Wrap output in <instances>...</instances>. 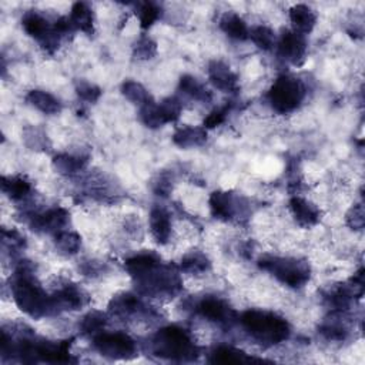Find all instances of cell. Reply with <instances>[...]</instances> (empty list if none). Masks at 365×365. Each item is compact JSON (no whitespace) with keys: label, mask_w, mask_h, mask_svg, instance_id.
<instances>
[{"label":"cell","mask_w":365,"mask_h":365,"mask_svg":"<svg viewBox=\"0 0 365 365\" xmlns=\"http://www.w3.org/2000/svg\"><path fill=\"white\" fill-rule=\"evenodd\" d=\"M10 291L17 307L31 318L53 315L50 295L43 289L30 261H19L11 278Z\"/></svg>","instance_id":"cell-1"},{"label":"cell","mask_w":365,"mask_h":365,"mask_svg":"<svg viewBox=\"0 0 365 365\" xmlns=\"http://www.w3.org/2000/svg\"><path fill=\"white\" fill-rule=\"evenodd\" d=\"M240 322L245 332L264 346L281 344L287 341L291 334L288 321L271 311L248 309L241 314Z\"/></svg>","instance_id":"cell-2"},{"label":"cell","mask_w":365,"mask_h":365,"mask_svg":"<svg viewBox=\"0 0 365 365\" xmlns=\"http://www.w3.org/2000/svg\"><path fill=\"white\" fill-rule=\"evenodd\" d=\"M153 351L155 355L171 361H190L198 355L197 345L188 331L177 325L161 328L154 335Z\"/></svg>","instance_id":"cell-3"},{"label":"cell","mask_w":365,"mask_h":365,"mask_svg":"<svg viewBox=\"0 0 365 365\" xmlns=\"http://www.w3.org/2000/svg\"><path fill=\"white\" fill-rule=\"evenodd\" d=\"M137 291L145 297H174L182 289L178 272L163 262L133 278Z\"/></svg>","instance_id":"cell-4"},{"label":"cell","mask_w":365,"mask_h":365,"mask_svg":"<svg viewBox=\"0 0 365 365\" xmlns=\"http://www.w3.org/2000/svg\"><path fill=\"white\" fill-rule=\"evenodd\" d=\"M258 267L289 288H301L311 278L309 264L294 257L265 255L258 259Z\"/></svg>","instance_id":"cell-5"},{"label":"cell","mask_w":365,"mask_h":365,"mask_svg":"<svg viewBox=\"0 0 365 365\" xmlns=\"http://www.w3.org/2000/svg\"><path fill=\"white\" fill-rule=\"evenodd\" d=\"M305 96L307 88L302 80L291 74H282L269 87L267 100L275 113L288 114L302 104Z\"/></svg>","instance_id":"cell-6"},{"label":"cell","mask_w":365,"mask_h":365,"mask_svg":"<svg viewBox=\"0 0 365 365\" xmlns=\"http://www.w3.org/2000/svg\"><path fill=\"white\" fill-rule=\"evenodd\" d=\"M21 27L46 53L51 54L57 50L61 37L57 34L54 23L38 10H27L21 17Z\"/></svg>","instance_id":"cell-7"},{"label":"cell","mask_w":365,"mask_h":365,"mask_svg":"<svg viewBox=\"0 0 365 365\" xmlns=\"http://www.w3.org/2000/svg\"><path fill=\"white\" fill-rule=\"evenodd\" d=\"M211 215L220 221H235L247 218L248 202L240 194L231 191H214L208 198Z\"/></svg>","instance_id":"cell-8"},{"label":"cell","mask_w":365,"mask_h":365,"mask_svg":"<svg viewBox=\"0 0 365 365\" xmlns=\"http://www.w3.org/2000/svg\"><path fill=\"white\" fill-rule=\"evenodd\" d=\"M93 346L103 356L110 359H127L137 351L134 339L128 334L120 331L108 332L103 329L93 336Z\"/></svg>","instance_id":"cell-9"},{"label":"cell","mask_w":365,"mask_h":365,"mask_svg":"<svg viewBox=\"0 0 365 365\" xmlns=\"http://www.w3.org/2000/svg\"><path fill=\"white\" fill-rule=\"evenodd\" d=\"M181 103L177 97H167L160 103L154 100L140 107V118L148 128H160L168 123H175L181 114Z\"/></svg>","instance_id":"cell-10"},{"label":"cell","mask_w":365,"mask_h":365,"mask_svg":"<svg viewBox=\"0 0 365 365\" xmlns=\"http://www.w3.org/2000/svg\"><path fill=\"white\" fill-rule=\"evenodd\" d=\"M194 309L207 321L222 327H230L237 318L232 307L225 299L215 295H204L195 302Z\"/></svg>","instance_id":"cell-11"},{"label":"cell","mask_w":365,"mask_h":365,"mask_svg":"<svg viewBox=\"0 0 365 365\" xmlns=\"http://www.w3.org/2000/svg\"><path fill=\"white\" fill-rule=\"evenodd\" d=\"M70 222V212L63 207H53L44 211L31 212L29 217V225L36 232L53 234L66 230Z\"/></svg>","instance_id":"cell-12"},{"label":"cell","mask_w":365,"mask_h":365,"mask_svg":"<svg viewBox=\"0 0 365 365\" xmlns=\"http://www.w3.org/2000/svg\"><path fill=\"white\" fill-rule=\"evenodd\" d=\"M277 51L285 61L299 66L304 63L307 56V41L305 37L294 30H284L277 38Z\"/></svg>","instance_id":"cell-13"},{"label":"cell","mask_w":365,"mask_h":365,"mask_svg":"<svg viewBox=\"0 0 365 365\" xmlns=\"http://www.w3.org/2000/svg\"><path fill=\"white\" fill-rule=\"evenodd\" d=\"M53 314L61 311H76L88 302L87 292L76 284H66L50 295Z\"/></svg>","instance_id":"cell-14"},{"label":"cell","mask_w":365,"mask_h":365,"mask_svg":"<svg viewBox=\"0 0 365 365\" xmlns=\"http://www.w3.org/2000/svg\"><path fill=\"white\" fill-rule=\"evenodd\" d=\"M207 73L212 86L224 93H235L240 87L238 76L227 63L221 60L210 61Z\"/></svg>","instance_id":"cell-15"},{"label":"cell","mask_w":365,"mask_h":365,"mask_svg":"<svg viewBox=\"0 0 365 365\" xmlns=\"http://www.w3.org/2000/svg\"><path fill=\"white\" fill-rule=\"evenodd\" d=\"M108 311L111 315L118 318H130L135 315H143L148 312V308L144 305L141 298L131 292H123L115 295L110 304Z\"/></svg>","instance_id":"cell-16"},{"label":"cell","mask_w":365,"mask_h":365,"mask_svg":"<svg viewBox=\"0 0 365 365\" xmlns=\"http://www.w3.org/2000/svg\"><path fill=\"white\" fill-rule=\"evenodd\" d=\"M289 211L295 222L302 228H309L317 225L321 218L319 208L314 202L299 195H294L289 198Z\"/></svg>","instance_id":"cell-17"},{"label":"cell","mask_w":365,"mask_h":365,"mask_svg":"<svg viewBox=\"0 0 365 365\" xmlns=\"http://www.w3.org/2000/svg\"><path fill=\"white\" fill-rule=\"evenodd\" d=\"M148 225H150V232H151V235H153V238L155 240L157 244L165 245L170 241V237H171V217H170V212L164 207L155 204L150 210Z\"/></svg>","instance_id":"cell-18"},{"label":"cell","mask_w":365,"mask_h":365,"mask_svg":"<svg viewBox=\"0 0 365 365\" xmlns=\"http://www.w3.org/2000/svg\"><path fill=\"white\" fill-rule=\"evenodd\" d=\"M88 164V158L83 154H71V153H60L56 154L51 160L53 168L66 177H74L86 170Z\"/></svg>","instance_id":"cell-19"},{"label":"cell","mask_w":365,"mask_h":365,"mask_svg":"<svg viewBox=\"0 0 365 365\" xmlns=\"http://www.w3.org/2000/svg\"><path fill=\"white\" fill-rule=\"evenodd\" d=\"M207 141V130L200 125L184 124L175 128L173 134V143L180 148L200 147Z\"/></svg>","instance_id":"cell-20"},{"label":"cell","mask_w":365,"mask_h":365,"mask_svg":"<svg viewBox=\"0 0 365 365\" xmlns=\"http://www.w3.org/2000/svg\"><path fill=\"white\" fill-rule=\"evenodd\" d=\"M1 190L3 192L16 202L26 201L33 194L31 182L23 175H3L1 177Z\"/></svg>","instance_id":"cell-21"},{"label":"cell","mask_w":365,"mask_h":365,"mask_svg":"<svg viewBox=\"0 0 365 365\" xmlns=\"http://www.w3.org/2000/svg\"><path fill=\"white\" fill-rule=\"evenodd\" d=\"M289 21L294 31L305 36L314 30L317 24V14L308 4L299 3L289 9Z\"/></svg>","instance_id":"cell-22"},{"label":"cell","mask_w":365,"mask_h":365,"mask_svg":"<svg viewBox=\"0 0 365 365\" xmlns=\"http://www.w3.org/2000/svg\"><path fill=\"white\" fill-rule=\"evenodd\" d=\"M218 26L221 31L232 40L244 41L250 37V27L247 26L245 20L234 11L222 13L218 20Z\"/></svg>","instance_id":"cell-23"},{"label":"cell","mask_w":365,"mask_h":365,"mask_svg":"<svg viewBox=\"0 0 365 365\" xmlns=\"http://www.w3.org/2000/svg\"><path fill=\"white\" fill-rule=\"evenodd\" d=\"M24 98H26L27 104H30L31 107H34L36 110H38L40 113L47 114V115L58 114L63 108L61 101L56 96H53L48 91L40 90V88L30 90Z\"/></svg>","instance_id":"cell-24"},{"label":"cell","mask_w":365,"mask_h":365,"mask_svg":"<svg viewBox=\"0 0 365 365\" xmlns=\"http://www.w3.org/2000/svg\"><path fill=\"white\" fill-rule=\"evenodd\" d=\"M68 20L74 30H80L81 33L91 36L94 33V13L88 3L77 1L71 6Z\"/></svg>","instance_id":"cell-25"},{"label":"cell","mask_w":365,"mask_h":365,"mask_svg":"<svg viewBox=\"0 0 365 365\" xmlns=\"http://www.w3.org/2000/svg\"><path fill=\"white\" fill-rule=\"evenodd\" d=\"M342 312L334 311L331 317L324 319V322L319 325V334L328 339V341H345L349 336V327L341 317Z\"/></svg>","instance_id":"cell-26"},{"label":"cell","mask_w":365,"mask_h":365,"mask_svg":"<svg viewBox=\"0 0 365 365\" xmlns=\"http://www.w3.org/2000/svg\"><path fill=\"white\" fill-rule=\"evenodd\" d=\"M178 88L190 98L200 103H210L212 100V93L194 76L182 74L178 81Z\"/></svg>","instance_id":"cell-27"},{"label":"cell","mask_w":365,"mask_h":365,"mask_svg":"<svg viewBox=\"0 0 365 365\" xmlns=\"http://www.w3.org/2000/svg\"><path fill=\"white\" fill-rule=\"evenodd\" d=\"M160 262H161V258L155 252L144 251V252H138V254L128 257L124 262V267H125L127 272L130 274V277L135 278L140 274L145 272L147 269L155 267Z\"/></svg>","instance_id":"cell-28"},{"label":"cell","mask_w":365,"mask_h":365,"mask_svg":"<svg viewBox=\"0 0 365 365\" xmlns=\"http://www.w3.org/2000/svg\"><path fill=\"white\" fill-rule=\"evenodd\" d=\"M211 268V261L205 252L200 250H192L182 255L180 261V269L190 275H200Z\"/></svg>","instance_id":"cell-29"},{"label":"cell","mask_w":365,"mask_h":365,"mask_svg":"<svg viewBox=\"0 0 365 365\" xmlns=\"http://www.w3.org/2000/svg\"><path fill=\"white\" fill-rule=\"evenodd\" d=\"M56 250L66 257L76 255L81 248V237L70 230H63L54 235Z\"/></svg>","instance_id":"cell-30"},{"label":"cell","mask_w":365,"mask_h":365,"mask_svg":"<svg viewBox=\"0 0 365 365\" xmlns=\"http://www.w3.org/2000/svg\"><path fill=\"white\" fill-rule=\"evenodd\" d=\"M121 94L133 104L138 106V107H143L148 103L153 101V97L151 94L148 93V90L138 81L135 80H125L123 81L121 84Z\"/></svg>","instance_id":"cell-31"},{"label":"cell","mask_w":365,"mask_h":365,"mask_svg":"<svg viewBox=\"0 0 365 365\" xmlns=\"http://www.w3.org/2000/svg\"><path fill=\"white\" fill-rule=\"evenodd\" d=\"M23 141L27 148L34 151H46L50 147V141L43 128L37 125H27L23 130Z\"/></svg>","instance_id":"cell-32"},{"label":"cell","mask_w":365,"mask_h":365,"mask_svg":"<svg viewBox=\"0 0 365 365\" xmlns=\"http://www.w3.org/2000/svg\"><path fill=\"white\" fill-rule=\"evenodd\" d=\"M251 41L261 50H271L272 47H275L277 44V37H275V33L268 27V26H264V24H259V26H254L250 29V37Z\"/></svg>","instance_id":"cell-33"},{"label":"cell","mask_w":365,"mask_h":365,"mask_svg":"<svg viewBox=\"0 0 365 365\" xmlns=\"http://www.w3.org/2000/svg\"><path fill=\"white\" fill-rule=\"evenodd\" d=\"M135 13L138 14L140 26L143 29H150L154 23H157L161 19L163 10H161V6L158 3L144 1V3L137 4V11Z\"/></svg>","instance_id":"cell-34"},{"label":"cell","mask_w":365,"mask_h":365,"mask_svg":"<svg viewBox=\"0 0 365 365\" xmlns=\"http://www.w3.org/2000/svg\"><path fill=\"white\" fill-rule=\"evenodd\" d=\"M107 324V318L100 311H90L87 312L80 321V332L84 335L94 336L96 334L101 332Z\"/></svg>","instance_id":"cell-35"},{"label":"cell","mask_w":365,"mask_h":365,"mask_svg":"<svg viewBox=\"0 0 365 365\" xmlns=\"http://www.w3.org/2000/svg\"><path fill=\"white\" fill-rule=\"evenodd\" d=\"M157 43L148 34H141L133 44V56L137 60H151L157 56Z\"/></svg>","instance_id":"cell-36"},{"label":"cell","mask_w":365,"mask_h":365,"mask_svg":"<svg viewBox=\"0 0 365 365\" xmlns=\"http://www.w3.org/2000/svg\"><path fill=\"white\" fill-rule=\"evenodd\" d=\"M212 362H222V364H234V362H245L251 361L252 358L247 356L245 352L235 349L232 346H218L211 354Z\"/></svg>","instance_id":"cell-37"},{"label":"cell","mask_w":365,"mask_h":365,"mask_svg":"<svg viewBox=\"0 0 365 365\" xmlns=\"http://www.w3.org/2000/svg\"><path fill=\"white\" fill-rule=\"evenodd\" d=\"M1 244H3V251H9L11 255H17L20 251L26 248V238L17 230L3 228Z\"/></svg>","instance_id":"cell-38"},{"label":"cell","mask_w":365,"mask_h":365,"mask_svg":"<svg viewBox=\"0 0 365 365\" xmlns=\"http://www.w3.org/2000/svg\"><path fill=\"white\" fill-rule=\"evenodd\" d=\"M173 185H174V174L167 170L157 173V175L151 181L153 192L163 198H167L171 194Z\"/></svg>","instance_id":"cell-39"},{"label":"cell","mask_w":365,"mask_h":365,"mask_svg":"<svg viewBox=\"0 0 365 365\" xmlns=\"http://www.w3.org/2000/svg\"><path fill=\"white\" fill-rule=\"evenodd\" d=\"M101 93H103L101 88L91 81L78 80L76 83V94L84 103H88V104L97 103L98 98L101 97Z\"/></svg>","instance_id":"cell-40"},{"label":"cell","mask_w":365,"mask_h":365,"mask_svg":"<svg viewBox=\"0 0 365 365\" xmlns=\"http://www.w3.org/2000/svg\"><path fill=\"white\" fill-rule=\"evenodd\" d=\"M345 222L351 230H362L364 224H365V214H364V205L362 202H358L355 205H352L346 215H345Z\"/></svg>","instance_id":"cell-41"},{"label":"cell","mask_w":365,"mask_h":365,"mask_svg":"<svg viewBox=\"0 0 365 365\" xmlns=\"http://www.w3.org/2000/svg\"><path fill=\"white\" fill-rule=\"evenodd\" d=\"M230 113V104H225V106H221V107H217L214 108L205 118H204V128H215L218 125H221L227 115Z\"/></svg>","instance_id":"cell-42"},{"label":"cell","mask_w":365,"mask_h":365,"mask_svg":"<svg viewBox=\"0 0 365 365\" xmlns=\"http://www.w3.org/2000/svg\"><path fill=\"white\" fill-rule=\"evenodd\" d=\"M80 269H81V272L84 274V275H87V277H97V275H100L101 274V271L104 269V265L100 262V261H84L83 264H81V267H80Z\"/></svg>","instance_id":"cell-43"}]
</instances>
